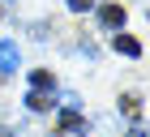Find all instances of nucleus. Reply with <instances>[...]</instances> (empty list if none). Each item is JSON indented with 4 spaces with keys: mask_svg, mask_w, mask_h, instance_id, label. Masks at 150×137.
Returning <instances> with one entry per match:
<instances>
[{
    "mask_svg": "<svg viewBox=\"0 0 150 137\" xmlns=\"http://www.w3.org/2000/svg\"><path fill=\"white\" fill-rule=\"evenodd\" d=\"M26 103H30V112H47V107H52V99H47L43 90H30V94H26Z\"/></svg>",
    "mask_w": 150,
    "mask_h": 137,
    "instance_id": "6",
    "label": "nucleus"
},
{
    "mask_svg": "<svg viewBox=\"0 0 150 137\" xmlns=\"http://www.w3.org/2000/svg\"><path fill=\"white\" fill-rule=\"evenodd\" d=\"M30 86H35V90H52V86H56V81H52V73H47V68H35V73H30Z\"/></svg>",
    "mask_w": 150,
    "mask_h": 137,
    "instance_id": "5",
    "label": "nucleus"
},
{
    "mask_svg": "<svg viewBox=\"0 0 150 137\" xmlns=\"http://www.w3.org/2000/svg\"><path fill=\"white\" fill-rule=\"evenodd\" d=\"M90 4H94V0H69V9H73V13H81V9H90Z\"/></svg>",
    "mask_w": 150,
    "mask_h": 137,
    "instance_id": "7",
    "label": "nucleus"
},
{
    "mask_svg": "<svg viewBox=\"0 0 150 137\" xmlns=\"http://www.w3.org/2000/svg\"><path fill=\"white\" fill-rule=\"evenodd\" d=\"M129 137H146V133H142V129H133V133H129Z\"/></svg>",
    "mask_w": 150,
    "mask_h": 137,
    "instance_id": "8",
    "label": "nucleus"
},
{
    "mask_svg": "<svg viewBox=\"0 0 150 137\" xmlns=\"http://www.w3.org/2000/svg\"><path fill=\"white\" fill-rule=\"evenodd\" d=\"M112 43H116V52H120V56H142V43H137V39H129V34H116Z\"/></svg>",
    "mask_w": 150,
    "mask_h": 137,
    "instance_id": "3",
    "label": "nucleus"
},
{
    "mask_svg": "<svg viewBox=\"0 0 150 137\" xmlns=\"http://www.w3.org/2000/svg\"><path fill=\"white\" fill-rule=\"evenodd\" d=\"M0 137H13V133H9V129H0Z\"/></svg>",
    "mask_w": 150,
    "mask_h": 137,
    "instance_id": "9",
    "label": "nucleus"
},
{
    "mask_svg": "<svg viewBox=\"0 0 150 137\" xmlns=\"http://www.w3.org/2000/svg\"><path fill=\"white\" fill-rule=\"evenodd\" d=\"M99 22H103L107 30H116V26H125V9H120V4H103V9H99Z\"/></svg>",
    "mask_w": 150,
    "mask_h": 137,
    "instance_id": "2",
    "label": "nucleus"
},
{
    "mask_svg": "<svg viewBox=\"0 0 150 137\" xmlns=\"http://www.w3.org/2000/svg\"><path fill=\"white\" fill-rule=\"evenodd\" d=\"M17 64H22V56H17V43L0 34V77H4V73H17Z\"/></svg>",
    "mask_w": 150,
    "mask_h": 137,
    "instance_id": "1",
    "label": "nucleus"
},
{
    "mask_svg": "<svg viewBox=\"0 0 150 137\" xmlns=\"http://www.w3.org/2000/svg\"><path fill=\"white\" fill-rule=\"evenodd\" d=\"M60 124H64V133H86V120H81V116L73 112V107H69L64 116H60Z\"/></svg>",
    "mask_w": 150,
    "mask_h": 137,
    "instance_id": "4",
    "label": "nucleus"
}]
</instances>
